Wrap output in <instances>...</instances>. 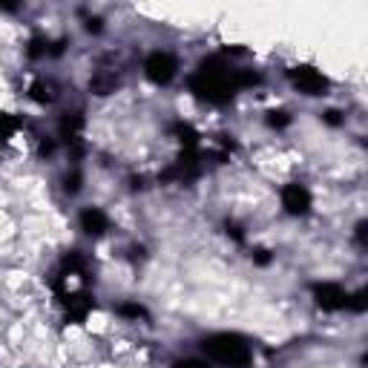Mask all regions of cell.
Segmentation results:
<instances>
[{
	"label": "cell",
	"mask_w": 368,
	"mask_h": 368,
	"mask_svg": "<svg viewBox=\"0 0 368 368\" xmlns=\"http://www.w3.org/2000/svg\"><path fill=\"white\" fill-rule=\"evenodd\" d=\"M259 81H262L259 72L236 69L234 64L224 61V55H213V58H205L199 64V69L188 78V86H190V92L199 101L224 107V104H230L236 98V92H242L248 86H256Z\"/></svg>",
	"instance_id": "1"
},
{
	"label": "cell",
	"mask_w": 368,
	"mask_h": 368,
	"mask_svg": "<svg viewBox=\"0 0 368 368\" xmlns=\"http://www.w3.org/2000/svg\"><path fill=\"white\" fill-rule=\"evenodd\" d=\"M202 351L210 362L222 368H251L253 362V345L234 331H219L202 340Z\"/></svg>",
	"instance_id": "2"
},
{
	"label": "cell",
	"mask_w": 368,
	"mask_h": 368,
	"mask_svg": "<svg viewBox=\"0 0 368 368\" xmlns=\"http://www.w3.org/2000/svg\"><path fill=\"white\" fill-rule=\"evenodd\" d=\"M205 170V153L202 147H181L178 159L159 176V181H193Z\"/></svg>",
	"instance_id": "3"
},
{
	"label": "cell",
	"mask_w": 368,
	"mask_h": 368,
	"mask_svg": "<svg viewBox=\"0 0 368 368\" xmlns=\"http://www.w3.org/2000/svg\"><path fill=\"white\" fill-rule=\"evenodd\" d=\"M84 113L81 110H67L58 121V135L61 142L67 144V150L72 153V159L78 161L84 156Z\"/></svg>",
	"instance_id": "4"
},
{
	"label": "cell",
	"mask_w": 368,
	"mask_h": 368,
	"mask_svg": "<svg viewBox=\"0 0 368 368\" xmlns=\"http://www.w3.org/2000/svg\"><path fill=\"white\" fill-rule=\"evenodd\" d=\"M58 297V302H61V308L67 311V319L72 322V326H84L86 322V316L96 311V297H92L89 291H58L55 294Z\"/></svg>",
	"instance_id": "5"
},
{
	"label": "cell",
	"mask_w": 368,
	"mask_h": 368,
	"mask_svg": "<svg viewBox=\"0 0 368 368\" xmlns=\"http://www.w3.org/2000/svg\"><path fill=\"white\" fill-rule=\"evenodd\" d=\"M288 78L291 84L302 92V96H328V78L322 75L316 67H308V64H299V67H291L288 69Z\"/></svg>",
	"instance_id": "6"
},
{
	"label": "cell",
	"mask_w": 368,
	"mask_h": 368,
	"mask_svg": "<svg viewBox=\"0 0 368 368\" xmlns=\"http://www.w3.org/2000/svg\"><path fill=\"white\" fill-rule=\"evenodd\" d=\"M144 75H147V81H153L156 86H167V84L178 75V61H176V55L161 52V50L150 52L147 61H144Z\"/></svg>",
	"instance_id": "7"
},
{
	"label": "cell",
	"mask_w": 368,
	"mask_h": 368,
	"mask_svg": "<svg viewBox=\"0 0 368 368\" xmlns=\"http://www.w3.org/2000/svg\"><path fill=\"white\" fill-rule=\"evenodd\" d=\"M311 297H314L316 308L331 311V314L345 311V302H348V291L343 285H337V282H314L311 285Z\"/></svg>",
	"instance_id": "8"
},
{
	"label": "cell",
	"mask_w": 368,
	"mask_h": 368,
	"mask_svg": "<svg viewBox=\"0 0 368 368\" xmlns=\"http://www.w3.org/2000/svg\"><path fill=\"white\" fill-rule=\"evenodd\" d=\"M280 196H282V207H285L288 216H308L311 207H314V196H311V190L305 188L302 181L285 184Z\"/></svg>",
	"instance_id": "9"
},
{
	"label": "cell",
	"mask_w": 368,
	"mask_h": 368,
	"mask_svg": "<svg viewBox=\"0 0 368 368\" xmlns=\"http://www.w3.org/2000/svg\"><path fill=\"white\" fill-rule=\"evenodd\" d=\"M78 222H81V230H84L86 236H92V239L104 236L107 230H110V216L101 207H84L81 216H78Z\"/></svg>",
	"instance_id": "10"
},
{
	"label": "cell",
	"mask_w": 368,
	"mask_h": 368,
	"mask_svg": "<svg viewBox=\"0 0 368 368\" xmlns=\"http://www.w3.org/2000/svg\"><path fill=\"white\" fill-rule=\"evenodd\" d=\"M29 98L35 101V104H52L55 98H58V92H55V84L52 81H43V78H38V81H32V86H29Z\"/></svg>",
	"instance_id": "11"
},
{
	"label": "cell",
	"mask_w": 368,
	"mask_h": 368,
	"mask_svg": "<svg viewBox=\"0 0 368 368\" xmlns=\"http://www.w3.org/2000/svg\"><path fill=\"white\" fill-rule=\"evenodd\" d=\"M118 84H121V78H118L115 72H98L96 78L89 81V89L96 92V96L104 98V96H113V92L118 89Z\"/></svg>",
	"instance_id": "12"
},
{
	"label": "cell",
	"mask_w": 368,
	"mask_h": 368,
	"mask_svg": "<svg viewBox=\"0 0 368 368\" xmlns=\"http://www.w3.org/2000/svg\"><path fill=\"white\" fill-rule=\"evenodd\" d=\"M173 135L181 142V147H202V142H199V130L193 127V124H184V121H176L173 124Z\"/></svg>",
	"instance_id": "13"
},
{
	"label": "cell",
	"mask_w": 368,
	"mask_h": 368,
	"mask_svg": "<svg viewBox=\"0 0 368 368\" xmlns=\"http://www.w3.org/2000/svg\"><path fill=\"white\" fill-rule=\"evenodd\" d=\"M21 127H23V118L21 115H15V113H0V142H12V138L21 132Z\"/></svg>",
	"instance_id": "14"
},
{
	"label": "cell",
	"mask_w": 368,
	"mask_h": 368,
	"mask_svg": "<svg viewBox=\"0 0 368 368\" xmlns=\"http://www.w3.org/2000/svg\"><path fill=\"white\" fill-rule=\"evenodd\" d=\"M50 46H52V40H50V38L35 35V38L29 40V46H26V55H29L32 61H38V58H46V55H50Z\"/></svg>",
	"instance_id": "15"
},
{
	"label": "cell",
	"mask_w": 368,
	"mask_h": 368,
	"mask_svg": "<svg viewBox=\"0 0 368 368\" xmlns=\"http://www.w3.org/2000/svg\"><path fill=\"white\" fill-rule=\"evenodd\" d=\"M81 188H84V173H81L78 167H72V170L64 176V193H67V196H78Z\"/></svg>",
	"instance_id": "16"
},
{
	"label": "cell",
	"mask_w": 368,
	"mask_h": 368,
	"mask_svg": "<svg viewBox=\"0 0 368 368\" xmlns=\"http://www.w3.org/2000/svg\"><path fill=\"white\" fill-rule=\"evenodd\" d=\"M118 314L127 316V319H150L147 308L138 305V302H124V305H118Z\"/></svg>",
	"instance_id": "17"
},
{
	"label": "cell",
	"mask_w": 368,
	"mask_h": 368,
	"mask_svg": "<svg viewBox=\"0 0 368 368\" xmlns=\"http://www.w3.org/2000/svg\"><path fill=\"white\" fill-rule=\"evenodd\" d=\"M368 308V291L362 288V291H354V294H348V302H345V311H354V314H362Z\"/></svg>",
	"instance_id": "18"
},
{
	"label": "cell",
	"mask_w": 368,
	"mask_h": 368,
	"mask_svg": "<svg viewBox=\"0 0 368 368\" xmlns=\"http://www.w3.org/2000/svg\"><path fill=\"white\" fill-rule=\"evenodd\" d=\"M265 121H268V127H273V130H285V127L291 124V115H288L285 110H270Z\"/></svg>",
	"instance_id": "19"
},
{
	"label": "cell",
	"mask_w": 368,
	"mask_h": 368,
	"mask_svg": "<svg viewBox=\"0 0 368 368\" xmlns=\"http://www.w3.org/2000/svg\"><path fill=\"white\" fill-rule=\"evenodd\" d=\"M224 234L230 236V239H234V242H239V245H245V230L236 224V222H227L224 224Z\"/></svg>",
	"instance_id": "20"
},
{
	"label": "cell",
	"mask_w": 368,
	"mask_h": 368,
	"mask_svg": "<svg viewBox=\"0 0 368 368\" xmlns=\"http://www.w3.org/2000/svg\"><path fill=\"white\" fill-rule=\"evenodd\" d=\"M251 259L256 262V265H270L273 262V256H270V251H265V248H253V253H251Z\"/></svg>",
	"instance_id": "21"
},
{
	"label": "cell",
	"mask_w": 368,
	"mask_h": 368,
	"mask_svg": "<svg viewBox=\"0 0 368 368\" xmlns=\"http://www.w3.org/2000/svg\"><path fill=\"white\" fill-rule=\"evenodd\" d=\"M170 368H210L205 360H178V362H173Z\"/></svg>",
	"instance_id": "22"
},
{
	"label": "cell",
	"mask_w": 368,
	"mask_h": 368,
	"mask_svg": "<svg viewBox=\"0 0 368 368\" xmlns=\"http://www.w3.org/2000/svg\"><path fill=\"white\" fill-rule=\"evenodd\" d=\"M365 227H368V222L362 219V222H357V227H354V236H357V245L360 248H365L368 245V239H365Z\"/></svg>",
	"instance_id": "23"
},
{
	"label": "cell",
	"mask_w": 368,
	"mask_h": 368,
	"mask_svg": "<svg viewBox=\"0 0 368 368\" xmlns=\"http://www.w3.org/2000/svg\"><path fill=\"white\" fill-rule=\"evenodd\" d=\"M322 118H326L331 127H340V124H343V113H337V110H328V113L322 115Z\"/></svg>",
	"instance_id": "24"
},
{
	"label": "cell",
	"mask_w": 368,
	"mask_h": 368,
	"mask_svg": "<svg viewBox=\"0 0 368 368\" xmlns=\"http://www.w3.org/2000/svg\"><path fill=\"white\" fill-rule=\"evenodd\" d=\"M101 23H104L101 18H89V21H86V32H92V35H98V32L104 29Z\"/></svg>",
	"instance_id": "25"
}]
</instances>
